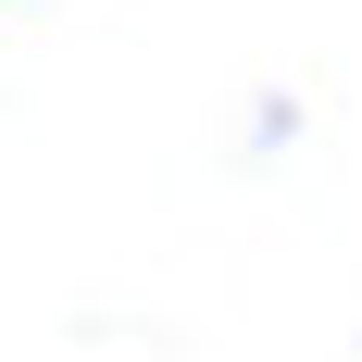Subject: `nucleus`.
Instances as JSON below:
<instances>
[]
</instances>
